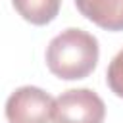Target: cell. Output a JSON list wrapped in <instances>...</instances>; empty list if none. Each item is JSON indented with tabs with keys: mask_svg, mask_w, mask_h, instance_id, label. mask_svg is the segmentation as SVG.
<instances>
[{
	"mask_svg": "<svg viewBox=\"0 0 123 123\" xmlns=\"http://www.w3.org/2000/svg\"><path fill=\"white\" fill-rule=\"evenodd\" d=\"M77 10L88 21L106 31H123V0H75Z\"/></svg>",
	"mask_w": 123,
	"mask_h": 123,
	"instance_id": "cell-4",
	"label": "cell"
},
{
	"mask_svg": "<svg viewBox=\"0 0 123 123\" xmlns=\"http://www.w3.org/2000/svg\"><path fill=\"white\" fill-rule=\"evenodd\" d=\"M15 12L33 25H46L56 19L62 0H12Z\"/></svg>",
	"mask_w": 123,
	"mask_h": 123,
	"instance_id": "cell-5",
	"label": "cell"
},
{
	"mask_svg": "<svg viewBox=\"0 0 123 123\" xmlns=\"http://www.w3.org/2000/svg\"><path fill=\"white\" fill-rule=\"evenodd\" d=\"M104 100L90 88H69L54 100V123H102Z\"/></svg>",
	"mask_w": 123,
	"mask_h": 123,
	"instance_id": "cell-2",
	"label": "cell"
},
{
	"mask_svg": "<svg viewBox=\"0 0 123 123\" xmlns=\"http://www.w3.org/2000/svg\"><path fill=\"white\" fill-rule=\"evenodd\" d=\"M98 38L75 27L62 31L46 46V65L50 73L63 81L88 77L98 63Z\"/></svg>",
	"mask_w": 123,
	"mask_h": 123,
	"instance_id": "cell-1",
	"label": "cell"
},
{
	"mask_svg": "<svg viewBox=\"0 0 123 123\" xmlns=\"http://www.w3.org/2000/svg\"><path fill=\"white\" fill-rule=\"evenodd\" d=\"M54 98L38 86H19L6 100V117L10 123H50Z\"/></svg>",
	"mask_w": 123,
	"mask_h": 123,
	"instance_id": "cell-3",
	"label": "cell"
},
{
	"mask_svg": "<svg viewBox=\"0 0 123 123\" xmlns=\"http://www.w3.org/2000/svg\"><path fill=\"white\" fill-rule=\"evenodd\" d=\"M106 81L111 92L119 98H123V48L113 56V60L108 65L106 71Z\"/></svg>",
	"mask_w": 123,
	"mask_h": 123,
	"instance_id": "cell-6",
	"label": "cell"
}]
</instances>
